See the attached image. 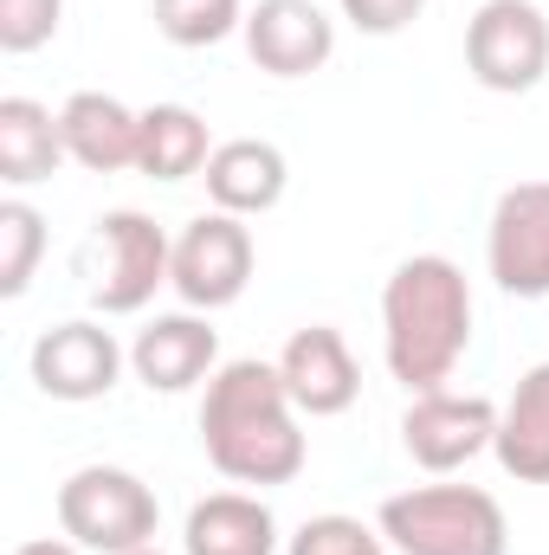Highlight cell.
Listing matches in <instances>:
<instances>
[{
    "label": "cell",
    "instance_id": "cell-1",
    "mask_svg": "<svg viewBox=\"0 0 549 555\" xmlns=\"http://www.w3.org/2000/svg\"><path fill=\"white\" fill-rule=\"evenodd\" d=\"M201 446L207 465L233 485H291L310 459L297 433V401L278 375V362H220L201 395Z\"/></svg>",
    "mask_w": 549,
    "mask_h": 555
},
{
    "label": "cell",
    "instance_id": "cell-2",
    "mask_svg": "<svg viewBox=\"0 0 549 555\" xmlns=\"http://www.w3.org/2000/svg\"><path fill=\"white\" fill-rule=\"evenodd\" d=\"M472 349V284L452 259L413 253L382 284V362L408 395H433Z\"/></svg>",
    "mask_w": 549,
    "mask_h": 555
},
{
    "label": "cell",
    "instance_id": "cell-3",
    "mask_svg": "<svg viewBox=\"0 0 549 555\" xmlns=\"http://www.w3.org/2000/svg\"><path fill=\"white\" fill-rule=\"evenodd\" d=\"M395 555H511L505 504L478 485H413L375 517Z\"/></svg>",
    "mask_w": 549,
    "mask_h": 555
},
{
    "label": "cell",
    "instance_id": "cell-4",
    "mask_svg": "<svg viewBox=\"0 0 549 555\" xmlns=\"http://www.w3.org/2000/svg\"><path fill=\"white\" fill-rule=\"evenodd\" d=\"M162 504L124 465H78L59 485V530L85 555H130L155 543Z\"/></svg>",
    "mask_w": 549,
    "mask_h": 555
},
{
    "label": "cell",
    "instance_id": "cell-5",
    "mask_svg": "<svg viewBox=\"0 0 549 555\" xmlns=\"http://www.w3.org/2000/svg\"><path fill=\"white\" fill-rule=\"evenodd\" d=\"M168 259H175V240L137 214V207H117L91 227V246H85V291H91V310L104 317H137L149 310V297L168 284Z\"/></svg>",
    "mask_w": 549,
    "mask_h": 555
},
{
    "label": "cell",
    "instance_id": "cell-6",
    "mask_svg": "<svg viewBox=\"0 0 549 555\" xmlns=\"http://www.w3.org/2000/svg\"><path fill=\"white\" fill-rule=\"evenodd\" d=\"M465 72L498 91V98H524L537 91L549 72V20L537 0H485L465 20Z\"/></svg>",
    "mask_w": 549,
    "mask_h": 555
},
{
    "label": "cell",
    "instance_id": "cell-7",
    "mask_svg": "<svg viewBox=\"0 0 549 555\" xmlns=\"http://www.w3.org/2000/svg\"><path fill=\"white\" fill-rule=\"evenodd\" d=\"M168 284L188 310H227L246 297L253 284V227L240 214H194L175 233V259H168Z\"/></svg>",
    "mask_w": 549,
    "mask_h": 555
},
{
    "label": "cell",
    "instance_id": "cell-8",
    "mask_svg": "<svg viewBox=\"0 0 549 555\" xmlns=\"http://www.w3.org/2000/svg\"><path fill=\"white\" fill-rule=\"evenodd\" d=\"M124 362H130V349H124L104 323H91V317H72V323L39 330V343H33V356H26L33 388H39L46 401H72V408H78V401H104V395L117 388Z\"/></svg>",
    "mask_w": 549,
    "mask_h": 555
},
{
    "label": "cell",
    "instance_id": "cell-9",
    "mask_svg": "<svg viewBox=\"0 0 549 555\" xmlns=\"http://www.w3.org/2000/svg\"><path fill=\"white\" fill-rule=\"evenodd\" d=\"M485 272L505 297H549V181L498 194L485 227Z\"/></svg>",
    "mask_w": 549,
    "mask_h": 555
},
{
    "label": "cell",
    "instance_id": "cell-10",
    "mask_svg": "<svg viewBox=\"0 0 549 555\" xmlns=\"http://www.w3.org/2000/svg\"><path fill=\"white\" fill-rule=\"evenodd\" d=\"M498 446V408L485 395H413L408 414H401V452H408L420 472L446 478L459 465H472L478 452Z\"/></svg>",
    "mask_w": 549,
    "mask_h": 555
},
{
    "label": "cell",
    "instance_id": "cell-11",
    "mask_svg": "<svg viewBox=\"0 0 549 555\" xmlns=\"http://www.w3.org/2000/svg\"><path fill=\"white\" fill-rule=\"evenodd\" d=\"M278 375H284L297 414H310V420L349 414L356 395H362V369H356L343 330H330V323H304V330L278 349Z\"/></svg>",
    "mask_w": 549,
    "mask_h": 555
},
{
    "label": "cell",
    "instance_id": "cell-12",
    "mask_svg": "<svg viewBox=\"0 0 549 555\" xmlns=\"http://www.w3.org/2000/svg\"><path fill=\"white\" fill-rule=\"evenodd\" d=\"M240 33H246L253 65L272 78H310L336 52V20L317 0H259Z\"/></svg>",
    "mask_w": 549,
    "mask_h": 555
},
{
    "label": "cell",
    "instance_id": "cell-13",
    "mask_svg": "<svg viewBox=\"0 0 549 555\" xmlns=\"http://www.w3.org/2000/svg\"><path fill=\"white\" fill-rule=\"evenodd\" d=\"M130 369H137V382L149 395H188V388L214 382V369H220V330L207 317H194V310L155 317L130 343Z\"/></svg>",
    "mask_w": 549,
    "mask_h": 555
},
{
    "label": "cell",
    "instance_id": "cell-14",
    "mask_svg": "<svg viewBox=\"0 0 549 555\" xmlns=\"http://www.w3.org/2000/svg\"><path fill=\"white\" fill-rule=\"evenodd\" d=\"M59 130H65V155L91 175H124L142 155V111H130L111 91H72Z\"/></svg>",
    "mask_w": 549,
    "mask_h": 555
},
{
    "label": "cell",
    "instance_id": "cell-15",
    "mask_svg": "<svg viewBox=\"0 0 549 555\" xmlns=\"http://www.w3.org/2000/svg\"><path fill=\"white\" fill-rule=\"evenodd\" d=\"M201 181H207V201H214L220 214L253 220V214H272L278 201H284L291 168H284V149H278V142L233 137V142H220V149L207 155Z\"/></svg>",
    "mask_w": 549,
    "mask_h": 555
},
{
    "label": "cell",
    "instance_id": "cell-16",
    "mask_svg": "<svg viewBox=\"0 0 549 555\" xmlns=\"http://www.w3.org/2000/svg\"><path fill=\"white\" fill-rule=\"evenodd\" d=\"M181 555H278V517L253 491H214L188 511Z\"/></svg>",
    "mask_w": 549,
    "mask_h": 555
},
{
    "label": "cell",
    "instance_id": "cell-17",
    "mask_svg": "<svg viewBox=\"0 0 549 555\" xmlns=\"http://www.w3.org/2000/svg\"><path fill=\"white\" fill-rule=\"evenodd\" d=\"M498 465L518 485H549V362L524 369L511 401L498 408Z\"/></svg>",
    "mask_w": 549,
    "mask_h": 555
},
{
    "label": "cell",
    "instance_id": "cell-18",
    "mask_svg": "<svg viewBox=\"0 0 549 555\" xmlns=\"http://www.w3.org/2000/svg\"><path fill=\"white\" fill-rule=\"evenodd\" d=\"M65 155V130L39 98H0V181L7 188H39L59 175Z\"/></svg>",
    "mask_w": 549,
    "mask_h": 555
},
{
    "label": "cell",
    "instance_id": "cell-19",
    "mask_svg": "<svg viewBox=\"0 0 549 555\" xmlns=\"http://www.w3.org/2000/svg\"><path fill=\"white\" fill-rule=\"evenodd\" d=\"M214 149H220V142L207 137V124H201L188 104H155V111H142L137 168L149 175V181H188V175L207 168Z\"/></svg>",
    "mask_w": 549,
    "mask_h": 555
},
{
    "label": "cell",
    "instance_id": "cell-20",
    "mask_svg": "<svg viewBox=\"0 0 549 555\" xmlns=\"http://www.w3.org/2000/svg\"><path fill=\"white\" fill-rule=\"evenodd\" d=\"M240 26H246V7L240 0H155V33L168 46H181V52L220 46Z\"/></svg>",
    "mask_w": 549,
    "mask_h": 555
},
{
    "label": "cell",
    "instance_id": "cell-21",
    "mask_svg": "<svg viewBox=\"0 0 549 555\" xmlns=\"http://www.w3.org/2000/svg\"><path fill=\"white\" fill-rule=\"evenodd\" d=\"M46 253V220L26 201H0V297H26Z\"/></svg>",
    "mask_w": 549,
    "mask_h": 555
},
{
    "label": "cell",
    "instance_id": "cell-22",
    "mask_svg": "<svg viewBox=\"0 0 549 555\" xmlns=\"http://www.w3.org/2000/svg\"><path fill=\"white\" fill-rule=\"evenodd\" d=\"M284 555H388V537H382V530H369L362 517L330 511V517L297 524V537L284 543Z\"/></svg>",
    "mask_w": 549,
    "mask_h": 555
},
{
    "label": "cell",
    "instance_id": "cell-23",
    "mask_svg": "<svg viewBox=\"0 0 549 555\" xmlns=\"http://www.w3.org/2000/svg\"><path fill=\"white\" fill-rule=\"evenodd\" d=\"M65 20V0H0V52H39Z\"/></svg>",
    "mask_w": 549,
    "mask_h": 555
},
{
    "label": "cell",
    "instance_id": "cell-24",
    "mask_svg": "<svg viewBox=\"0 0 549 555\" xmlns=\"http://www.w3.org/2000/svg\"><path fill=\"white\" fill-rule=\"evenodd\" d=\"M343 7V20L356 26V33H375V39H388V33H401L420 20V7L426 0H336Z\"/></svg>",
    "mask_w": 549,
    "mask_h": 555
},
{
    "label": "cell",
    "instance_id": "cell-25",
    "mask_svg": "<svg viewBox=\"0 0 549 555\" xmlns=\"http://www.w3.org/2000/svg\"><path fill=\"white\" fill-rule=\"evenodd\" d=\"M13 555H85L72 537H33V543H20Z\"/></svg>",
    "mask_w": 549,
    "mask_h": 555
},
{
    "label": "cell",
    "instance_id": "cell-26",
    "mask_svg": "<svg viewBox=\"0 0 549 555\" xmlns=\"http://www.w3.org/2000/svg\"><path fill=\"white\" fill-rule=\"evenodd\" d=\"M130 555H162V550H155V543H149V550H130Z\"/></svg>",
    "mask_w": 549,
    "mask_h": 555
}]
</instances>
